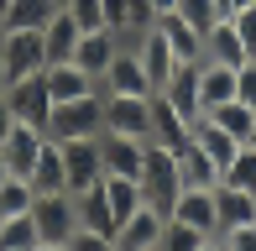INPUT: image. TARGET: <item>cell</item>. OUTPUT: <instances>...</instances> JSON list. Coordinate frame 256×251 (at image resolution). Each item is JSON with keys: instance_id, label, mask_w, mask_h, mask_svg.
<instances>
[{"instance_id": "1", "label": "cell", "mask_w": 256, "mask_h": 251, "mask_svg": "<svg viewBox=\"0 0 256 251\" xmlns=\"http://www.w3.org/2000/svg\"><path fill=\"white\" fill-rule=\"evenodd\" d=\"M178 194H183V173H178V146H168V142H146V162H142V199L152 204V210L172 214Z\"/></svg>"}, {"instance_id": "2", "label": "cell", "mask_w": 256, "mask_h": 251, "mask_svg": "<svg viewBox=\"0 0 256 251\" xmlns=\"http://www.w3.org/2000/svg\"><path fill=\"white\" fill-rule=\"evenodd\" d=\"M32 220H37L42 246H48V251L74 246V236H78V194H68V188L37 194V204H32Z\"/></svg>"}, {"instance_id": "3", "label": "cell", "mask_w": 256, "mask_h": 251, "mask_svg": "<svg viewBox=\"0 0 256 251\" xmlns=\"http://www.w3.org/2000/svg\"><path fill=\"white\" fill-rule=\"evenodd\" d=\"M42 131H48L52 142L100 136L104 131V89H94V94H84V100H58V105L48 110V126H42Z\"/></svg>"}, {"instance_id": "4", "label": "cell", "mask_w": 256, "mask_h": 251, "mask_svg": "<svg viewBox=\"0 0 256 251\" xmlns=\"http://www.w3.org/2000/svg\"><path fill=\"white\" fill-rule=\"evenodd\" d=\"M0 52H6V84L26 74H42L48 68V37L32 26H16V32H0Z\"/></svg>"}, {"instance_id": "5", "label": "cell", "mask_w": 256, "mask_h": 251, "mask_svg": "<svg viewBox=\"0 0 256 251\" xmlns=\"http://www.w3.org/2000/svg\"><path fill=\"white\" fill-rule=\"evenodd\" d=\"M104 131L152 142V94H110L104 89Z\"/></svg>"}, {"instance_id": "6", "label": "cell", "mask_w": 256, "mask_h": 251, "mask_svg": "<svg viewBox=\"0 0 256 251\" xmlns=\"http://www.w3.org/2000/svg\"><path fill=\"white\" fill-rule=\"evenodd\" d=\"M63 146V178H68V194H84L89 184L104 178V162H100V136H74V142H58Z\"/></svg>"}, {"instance_id": "7", "label": "cell", "mask_w": 256, "mask_h": 251, "mask_svg": "<svg viewBox=\"0 0 256 251\" xmlns=\"http://www.w3.org/2000/svg\"><path fill=\"white\" fill-rule=\"evenodd\" d=\"M6 105L16 120L26 126H48V110H52V94H48V74H26L16 84H6Z\"/></svg>"}, {"instance_id": "8", "label": "cell", "mask_w": 256, "mask_h": 251, "mask_svg": "<svg viewBox=\"0 0 256 251\" xmlns=\"http://www.w3.org/2000/svg\"><path fill=\"white\" fill-rule=\"evenodd\" d=\"M126 48H136V58H142L146 68V78H152V89H162L172 78V68H178V52L168 48V37H162L157 26H146V32H131V37H120Z\"/></svg>"}, {"instance_id": "9", "label": "cell", "mask_w": 256, "mask_h": 251, "mask_svg": "<svg viewBox=\"0 0 256 251\" xmlns=\"http://www.w3.org/2000/svg\"><path fill=\"white\" fill-rule=\"evenodd\" d=\"M42 146H48V131H42V126H26V120H16V126L6 131V142H0V152H6V173H16V178H32V168H37Z\"/></svg>"}, {"instance_id": "10", "label": "cell", "mask_w": 256, "mask_h": 251, "mask_svg": "<svg viewBox=\"0 0 256 251\" xmlns=\"http://www.w3.org/2000/svg\"><path fill=\"white\" fill-rule=\"evenodd\" d=\"M100 162H104V173L142 178L146 142H142V136H126V131H100Z\"/></svg>"}, {"instance_id": "11", "label": "cell", "mask_w": 256, "mask_h": 251, "mask_svg": "<svg viewBox=\"0 0 256 251\" xmlns=\"http://www.w3.org/2000/svg\"><path fill=\"white\" fill-rule=\"evenodd\" d=\"M162 225H168V214L152 210V204H142L136 214H126V220H120L115 246H120V251H162Z\"/></svg>"}, {"instance_id": "12", "label": "cell", "mask_w": 256, "mask_h": 251, "mask_svg": "<svg viewBox=\"0 0 256 251\" xmlns=\"http://www.w3.org/2000/svg\"><path fill=\"white\" fill-rule=\"evenodd\" d=\"M115 210H110V194H104V178L100 184H89L78 194V236H100V241L115 246Z\"/></svg>"}, {"instance_id": "13", "label": "cell", "mask_w": 256, "mask_h": 251, "mask_svg": "<svg viewBox=\"0 0 256 251\" xmlns=\"http://www.w3.org/2000/svg\"><path fill=\"white\" fill-rule=\"evenodd\" d=\"M100 89H110V94H157L146 68H142V58H136V48H126V42H120V52H115V63L104 68Z\"/></svg>"}, {"instance_id": "14", "label": "cell", "mask_w": 256, "mask_h": 251, "mask_svg": "<svg viewBox=\"0 0 256 251\" xmlns=\"http://www.w3.org/2000/svg\"><path fill=\"white\" fill-rule=\"evenodd\" d=\"M115 52H120V32H115V26H94V32H84V37H78L74 63L84 68V74L104 78V68L115 63Z\"/></svg>"}, {"instance_id": "15", "label": "cell", "mask_w": 256, "mask_h": 251, "mask_svg": "<svg viewBox=\"0 0 256 251\" xmlns=\"http://www.w3.org/2000/svg\"><path fill=\"white\" fill-rule=\"evenodd\" d=\"M42 74H48V94H52V105H58V100H84V94H94V89H100V78H94V74H84L74 58L48 63Z\"/></svg>"}, {"instance_id": "16", "label": "cell", "mask_w": 256, "mask_h": 251, "mask_svg": "<svg viewBox=\"0 0 256 251\" xmlns=\"http://www.w3.org/2000/svg\"><path fill=\"white\" fill-rule=\"evenodd\" d=\"M157 94H168L172 105L188 116V126H194V120L204 116V100H199V63H178V68H172V78L157 89Z\"/></svg>"}, {"instance_id": "17", "label": "cell", "mask_w": 256, "mask_h": 251, "mask_svg": "<svg viewBox=\"0 0 256 251\" xmlns=\"http://www.w3.org/2000/svg\"><path fill=\"white\" fill-rule=\"evenodd\" d=\"M152 26L162 32V37H168V48L178 52V63H199V58H204V32H199V26H188V21H183L178 10L157 16Z\"/></svg>"}, {"instance_id": "18", "label": "cell", "mask_w": 256, "mask_h": 251, "mask_svg": "<svg viewBox=\"0 0 256 251\" xmlns=\"http://www.w3.org/2000/svg\"><path fill=\"white\" fill-rule=\"evenodd\" d=\"M178 173H183V188H220V162L204 152L199 142H183L178 146Z\"/></svg>"}, {"instance_id": "19", "label": "cell", "mask_w": 256, "mask_h": 251, "mask_svg": "<svg viewBox=\"0 0 256 251\" xmlns=\"http://www.w3.org/2000/svg\"><path fill=\"white\" fill-rule=\"evenodd\" d=\"M204 58H214V63H230V68H240L251 58L246 52V42H240V32H236V21H214V26L204 32Z\"/></svg>"}, {"instance_id": "20", "label": "cell", "mask_w": 256, "mask_h": 251, "mask_svg": "<svg viewBox=\"0 0 256 251\" xmlns=\"http://www.w3.org/2000/svg\"><path fill=\"white\" fill-rule=\"evenodd\" d=\"M172 220H188L199 230L220 236V214H214V188H183L178 204H172Z\"/></svg>"}, {"instance_id": "21", "label": "cell", "mask_w": 256, "mask_h": 251, "mask_svg": "<svg viewBox=\"0 0 256 251\" xmlns=\"http://www.w3.org/2000/svg\"><path fill=\"white\" fill-rule=\"evenodd\" d=\"M199 100H204V110L236 100V68L214 63V58H199Z\"/></svg>"}, {"instance_id": "22", "label": "cell", "mask_w": 256, "mask_h": 251, "mask_svg": "<svg viewBox=\"0 0 256 251\" xmlns=\"http://www.w3.org/2000/svg\"><path fill=\"white\" fill-rule=\"evenodd\" d=\"M42 37H48V63H63V58H74V48H78V37H84V26L74 21V10H68V6H58V16L42 26Z\"/></svg>"}, {"instance_id": "23", "label": "cell", "mask_w": 256, "mask_h": 251, "mask_svg": "<svg viewBox=\"0 0 256 251\" xmlns=\"http://www.w3.org/2000/svg\"><path fill=\"white\" fill-rule=\"evenodd\" d=\"M188 142H199L204 152L214 157V162H220V173H225V168H230V157L240 152V142H236V136L225 131V126H214V120H209V116H199V120L188 126Z\"/></svg>"}, {"instance_id": "24", "label": "cell", "mask_w": 256, "mask_h": 251, "mask_svg": "<svg viewBox=\"0 0 256 251\" xmlns=\"http://www.w3.org/2000/svg\"><path fill=\"white\" fill-rule=\"evenodd\" d=\"M152 142H168V146L188 142V116H183L168 94H152Z\"/></svg>"}, {"instance_id": "25", "label": "cell", "mask_w": 256, "mask_h": 251, "mask_svg": "<svg viewBox=\"0 0 256 251\" xmlns=\"http://www.w3.org/2000/svg\"><path fill=\"white\" fill-rule=\"evenodd\" d=\"M58 6H63V0H10V6H6V21H0V32H16V26L42 32V26L58 16Z\"/></svg>"}, {"instance_id": "26", "label": "cell", "mask_w": 256, "mask_h": 251, "mask_svg": "<svg viewBox=\"0 0 256 251\" xmlns=\"http://www.w3.org/2000/svg\"><path fill=\"white\" fill-rule=\"evenodd\" d=\"M214 214H220V225L256 220V194L251 188H236V184H220L214 188Z\"/></svg>"}, {"instance_id": "27", "label": "cell", "mask_w": 256, "mask_h": 251, "mask_svg": "<svg viewBox=\"0 0 256 251\" xmlns=\"http://www.w3.org/2000/svg\"><path fill=\"white\" fill-rule=\"evenodd\" d=\"M0 251H42V230H37V220H32V210L0 220Z\"/></svg>"}, {"instance_id": "28", "label": "cell", "mask_w": 256, "mask_h": 251, "mask_svg": "<svg viewBox=\"0 0 256 251\" xmlns=\"http://www.w3.org/2000/svg\"><path fill=\"white\" fill-rule=\"evenodd\" d=\"M204 116L214 120V126H225V131L236 136V142H246V136H251V126H256V105H246V100L236 94V100H225V105L204 110Z\"/></svg>"}, {"instance_id": "29", "label": "cell", "mask_w": 256, "mask_h": 251, "mask_svg": "<svg viewBox=\"0 0 256 251\" xmlns=\"http://www.w3.org/2000/svg\"><path fill=\"white\" fill-rule=\"evenodd\" d=\"M104 194H110V210H115V220H126V214H136L142 210V178H120V173H104ZM120 230V225H115Z\"/></svg>"}, {"instance_id": "30", "label": "cell", "mask_w": 256, "mask_h": 251, "mask_svg": "<svg viewBox=\"0 0 256 251\" xmlns=\"http://www.w3.org/2000/svg\"><path fill=\"white\" fill-rule=\"evenodd\" d=\"M32 188L37 194H52V188H68V178H63V146L48 136V146H42V157H37V168H32Z\"/></svg>"}, {"instance_id": "31", "label": "cell", "mask_w": 256, "mask_h": 251, "mask_svg": "<svg viewBox=\"0 0 256 251\" xmlns=\"http://www.w3.org/2000/svg\"><path fill=\"white\" fill-rule=\"evenodd\" d=\"M32 204H37V188H32V178H16V173L0 178V220H10V214H26Z\"/></svg>"}, {"instance_id": "32", "label": "cell", "mask_w": 256, "mask_h": 251, "mask_svg": "<svg viewBox=\"0 0 256 251\" xmlns=\"http://www.w3.org/2000/svg\"><path fill=\"white\" fill-rule=\"evenodd\" d=\"M162 246H168V251H204V246H214V236L199 230V225H188V220H172V214H168V225H162Z\"/></svg>"}, {"instance_id": "33", "label": "cell", "mask_w": 256, "mask_h": 251, "mask_svg": "<svg viewBox=\"0 0 256 251\" xmlns=\"http://www.w3.org/2000/svg\"><path fill=\"white\" fill-rule=\"evenodd\" d=\"M220 184H236V188H251V194H256V146L240 142V152L230 157V168H225Z\"/></svg>"}, {"instance_id": "34", "label": "cell", "mask_w": 256, "mask_h": 251, "mask_svg": "<svg viewBox=\"0 0 256 251\" xmlns=\"http://www.w3.org/2000/svg\"><path fill=\"white\" fill-rule=\"evenodd\" d=\"M214 246H220V251H256V220H240V225H220Z\"/></svg>"}, {"instance_id": "35", "label": "cell", "mask_w": 256, "mask_h": 251, "mask_svg": "<svg viewBox=\"0 0 256 251\" xmlns=\"http://www.w3.org/2000/svg\"><path fill=\"white\" fill-rule=\"evenodd\" d=\"M178 16L188 21V26H199V32H209L214 21H225L220 16V0H178Z\"/></svg>"}, {"instance_id": "36", "label": "cell", "mask_w": 256, "mask_h": 251, "mask_svg": "<svg viewBox=\"0 0 256 251\" xmlns=\"http://www.w3.org/2000/svg\"><path fill=\"white\" fill-rule=\"evenodd\" d=\"M68 10H74V21L84 32H94V26H104V0H63Z\"/></svg>"}, {"instance_id": "37", "label": "cell", "mask_w": 256, "mask_h": 251, "mask_svg": "<svg viewBox=\"0 0 256 251\" xmlns=\"http://www.w3.org/2000/svg\"><path fill=\"white\" fill-rule=\"evenodd\" d=\"M230 21H236V32H240V42H246V52L256 58V0H251V6H240Z\"/></svg>"}, {"instance_id": "38", "label": "cell", "mask_w": 256, "mask_h": 251, "mask_svg": "<svg viewBox=\"0 0 256 251\" xmlns=\"http://www.w3.org/2000/svg\"><path fill=\"white\" fill-rule=\"evenodd\" d=\"M236 94L246 100V105H256V58H246L236 68Z\"/></svg>"}, {"instance_id": "39", "label": "cell", "mask_w": 256, "mask_h": 251, "mask_svg": "<svg viewBox=\"0 0 256 251\" xmlns=\"http://www.w3.org/2000/svg\"><path fill=\"white\" fill-rule=\"evenodd\" d=\"M104 26L131 32V0H104Z\"/></svg>"}, {"instance_id": "40", "label": "cell", "mask_w": 256, "mask_h": 251, "mask_svg": "<svg viewBox=\"0 0 256 251\" xmlns=\"http://www.w3.org/2000/svg\"><path fill=\"white\" fill-rule=\"evenodd\" d=\"M16 126V116H10V105H6V94H0V142H6V131Z\"/></svg>"}, {"instance_id": "41", "label": "cell", "mask_w": 256, "mask_h": 251, "mask_svg": "<svg viewBox=\"0 0 256 251\" xmlns=\"http://www.w3.org/2000/svg\"><path fill=\"white\" fill-rule=\"evenodd\" d=\"M152 10H157V16H168V10H178V0H152Z\"/></svg>"}, {"instance_id": "42", "label": "cell", "mask_w": 256, "mask_h": 251, "mask_svg": "<svg viewBox=\"0 0 256 251\" xmlns=\"http://www.w3.org/2000/svg\"><path fill=\"white\" fill-rule=\"evenodd\" d=\"M0 94H6V52H0Z\"/></svg>"}, {"instance_id": "43", "label": "cell", "mask_w": 256, "mask_h": 251, "mask_svg": "<svg viewBox=\"0 0 256 251\" xmlns=\"http://www.w3.org/2000/svg\"><path fill=\"white\" fill-rule=\"evenodd\" d=\"M246 146H256V126H251V136H246Z\"/></svg>"}, {"instance_id": "44", "label": "cell", "mask_w": 256, "mask_h": 251, "mask_svg": "<svg viewBox=\"0 0 256 251\" xmlns=\"http://www.w3.org/2000/svg\"><path fill=\"white\" fill-rule=\"evenodd\" d=\"M6 6H10V0H0V21H6Z\"/></svg>"}]
</instances>
